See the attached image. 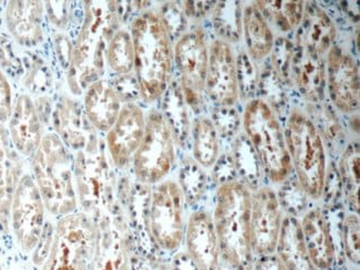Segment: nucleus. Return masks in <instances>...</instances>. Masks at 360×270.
<instances>
[{
    "label": "nucleus",
    "mask_w": 360,
    "mask_h": 270,
    "mask_svg": "<svg viewBox=\"0 0 360 270\" xmlns=\"http://www.w3.org/2000/svg\"><path fill=\"white\" fill-rule=\"evenodd\" d=\"M134 68L138 89L148 103L165 94L172 73L170 37L163 20L153 11H144L132 21Z\"/></svg>",
    "instance_id": "1"
},
{
    "label": "nucleus",
    "mask_w": 360,
    "mask_h": 270,
    "mask_svg": "<svg viewBox=\"0 0 360 270\" xmlns=\"http://www.w3.org/2000/svg\"><path fill=\"white\" fill-rule=\"evenodd\" d=\"M251 212L252 193L245 184L234 179L221 184L213 223L221 257L235 270L253 268Z\"/></svg>",
    "instance_id": "2"
},
{
    "label": "nucleus",
    "mask_w": 360,
    "mask_h": 270,
    "mask_svg": "<svg viewBox=\"0 0 360 270\" xmlns=\"http://www.w3.org/2000/svg\"><path fill=\"white\" fill-rule=\"evenodd\" d=\"M32 171L46 210L55 216L69 215L77 210L73 181L75 164L67 146L57 134L48 133L32 156Z\"/></svg>",
    "instance_id": "3"
},
{
    "label": "nucleus",
    "mask_w": 360,
    "mask_h": 270,
    "mask_svg": "<svg viewBox=\"0 0 360 270\" xmlns=\"http://www.w3.org/2000/svg\"><path fill=\"white\" fill-rule=\"evenodd\" d=\"M244 127L265 174L273 183H284L292 162L282 127L266 102L254 100L248 104Z\"/></svg>",
    "instance_id": "4"
},
{
    "label": "nucleus",
    "mask_w": 360,
    "mask_h": 270,
    "mask_svg": "<svg viewBox=\"0 0 360 270\" xmlns=\"http://www.w3.org/2000/svg\"><path fill=\"white\" fill-rule=\"evenodd\" d=\"M288 148L302 191L314 200L321 198L327 176L324 143L315 124L300 112L288 121Z\"/></svg>",
    "instance_id": "5"
},
{
    "label": "nucleus",
    "mask_w": 360,
    "mask_h": 270,
    "mask_svg": "<svg viewBox=\"0 0 360 270\" xmlns=\"http://www.w3.org/2000/svg\"><path fill=\"white\" fill-rule=\"evenodd\" d=\"M97 245V224L84 213L58 221L53 244L41 270H92Z\"/></svg>",
    "instance_id": "6"
},
{
    "label": "nucleus",
    "mask_w": 360,
    "mask_h": 270,
    "mask_svg": "<svg viewBox=\"0 0 360 270\" xmlns=\"http://www.w3.org/2000/svg\"><path fill=\"white\" fill-rule=\"evenodd\" d=\"M175 163L174 134L167 117L150 112L141 144L132 160L134 175L144 185H157L170 174Z\"/></svg>",
    "instance_id": "7"
},
{
    "label": "nucleus",
    "mask_w": 360,
    "mask_h": 270,
    "mask_svg": "<svg viewBox=\"0 0 360 270\" xmlns=\"http://www.w3.org/2000/svg\"><path fill=\"white\" fill-rule=\"evenodd\" d=\"M148 226L155 246L163 252L180 248L186 235L184 198L178 183L165 181L150 193Z\"/></svg>",
    "instance_id": "8"
},
{
    "label": "nucleus",
    "mask_w": 360,
    "mask_h": 270,
    "mask_svg": "<svg viewBox=\"0 0 360 270\" xmlns=\"http://www.w3.org/2000/svg\"><path fill=\"white\" fill-rule=\"evenodd\" d=\"M75 179L84 213L98 223L110 214L112 204V179L105 154L98 148L79 151L75 161Z\"/></svg>",
    "instance_id": "9"
},
{
    "label": "nucleus",
    "mask_w": 360,
    "mask_h": 270,
    "mask_svg": "<svg viewBox=\"0 0 360 270\" xmlns=\"http://www.w3.org/2000/svg\"><path fill=\"white\" fill-rule=\"evenodd\" d=\"M46 206L34 177L25 174L13 193L11 208V226L20 250L34 252L45 231Z\"/></svg>",
    "instance_id": "10"
},
{
    "label": "nucleus",
    "mask_w": 360,
    "mask_h": 270,
    "mask_svg": "<svg viewBox=\"0 0 360 270\" xmlns=\"http://www.w3.org/2000/svg\"><path fill=\"white\" fill-rule=\"evenodd\" d=\"M282 223V208L274 191L261 187L252 193L251 237L255 257L276 252Z\"/></svg>",
    "instance_id": "11"
},
{
    "label": "nucleus",
    "mask_w": 360,
    "mask_h": 270,
    "mask_svg": "<svg viewBox=\"0 0 360 270\" xmlns=\"http://www.w3.org/2000/svg\"><path fill=\"white\" fill-rule=\"evenodd\" d=\"M175 61L182 76L186 100L195 104L205 88L209 65V51L201 29H193L181 37L175 44Z\"/></svg>",
    "instance_id": "12"
},
{
    "label": "nucleus",
    "mask_w": 360,
    "mask_h": 270,
    "mask_svg": "<svg viewBox=\"0 0 360 270\" xmlns=\"http://www.w3.org/2000/svg\"><path fill=\"white\" fill-rule=\"evenodd\" d=\"M146 131V117L138 104L127 103L108 131L107 148L117 169H124L132 163Z\"/></svg>",
    "instance_id": "13"
},
{
    "label": "nucleus",
    "mask_w": 360,
    "mask_h": 270,
    "mask_svg": "<svg viewBox=\"0 0 360 270\" xmlns=\"http://www.w3.org/2000/svg\"><path fill=\"white\" fill-rule=\"evenodd\" d=\"M205 86L212 99L222 105H232L238 96V73L230 44L217 40L209 52Z\"/></svg>",
    "instance_id": "14"
},
{
    "label": "nucleus",
    "mask_w": 360,
    "mask_h": 270,
    "mask_svg": "<svg viewBox=\"0 0 360 270\" xmlns=\"http://www.w3.org/2000/svg\"><path fill=\"white\" fill-rule=\"evenodd\" d=\"M184 239L186 254L198 270H217L222 257L214 223L209 213L198 211L190 216Z\"/></svg>",
    "instance_id": "15"
},
{
    "label": "nucleus",
    "mask_w": 360,
    "mask_h": 270,
    "mask_svg": "<svg viewBox=\"0 0 360 270\" xmlns=\"http://www.w3.org/2000/svg\"><path fill=\"white\" fill-rule=\"evenodd\" d=\"M328 86L338 109L352 112L359 107V76L355 61L340 48L328 53Z\"/></svg>",
    "instance_id": "16"
},
{
    "label": "nucleus",
    "mask_w": 360,
    "mask_h": 270,
    "mask_svg": "<svg viewBox=\"0 0 360 270\" xmlns=\"http://www.w3.org/2000/svg\"><path fill=\"white\" fill-rule=\"evenodd\" d=\"M97 224V245L92 270H131L130 247L121 224L110 214Z\"/></svg>",
    "instance_id": "17"
},
{
    "label": "nucleus",
    "mask_w": 360,
    "mask_h": 270,
    "mask_svg": "<svg viewBox=\"0 0 360 270\" xmlns=\"http://www.w3.org/2000/svg\"><path fill=\"white\" fill-rule=\"evenodd\" d=\"M9 136L17 151L32 158L41 143L42 123L30 96L21 94L9 117Z\"/></svg>",
    "instance_id": "18"
},
{
    "label": "nucleus",
    "mask_w": 360,
    "mask_h": 270,
    "mask_svg": "<svg viewBox=\"0 0 360 270\" xmlns=\"http://www.w3.org/2000/svg\"><path fill=\"white\" fill-rule=\"evenodd\" d=\"M9 32L24 47H36L44 40V5L41 1H11L6 8Z\"/></svg>",
    "instance_id": "19"
},
{
    "label": "nucleus",
    "mask_w": 360,
    "mask_h": 270,
    "mask_svg": "<svg viewBox=\"0 0 360 270\" xmlns=\"http://www.w3.org/2000/svg\"><path fill=\"white\" fill-rule=\"evenodd\" d=\"M304 245L311 262L319 270H332L336 262L334 242L325 216L314 208L300 223Z\"/></svg>",
    "instance_id": "20"
},
{
    "label": "nucleus",
    "mask_w": 360,
    "mask_h": 270,
    "mask_svg": "<svg viewBox=\"0 0 360 270\" xmlns=\"http://www.w3.org/2000/svg\"><path fill=\"white\" fill-rule=\"evenodd\" d=\"M84 108L92 127L108 132L120 115V96L108 81H94L86 89Z\"/></svg>",
    "instance_id": "21"
},
{
    "label": "nucleus",
    "mask_w": 360,
    "mask_h": 270,
    "mask_svg": "<svg viewBox=\"0 0 360 270\" xmlns=\"http://www.w3.org/2000/svg\"><path fill=\"white\" fill-rule=\"evenodd\" d=\"M276 252L286 270H319L306 250L300 223L292 216L283 219Z\"/></svg>",
    "instance_id": "22"
},
{
    "label": "nucleus",
    "mask_w": 360,
    "mask_h": 270,
    "mask_svg": "<svg viewBox=\"0 0 360 270\" xmlns=\"http://www.w3.org/2000/svg\"><path fill=\"white\" fill-rule=\"evenodd\" d=\"M55 122L57 135L65 146L78 151L98 148L96 139L88 136V131L84 129L80 112L70 100H63L59 103Z\"/></svg>",
    "instance_id": "23"
},
{
    "label": "nucleus",
    "mask_w": 360,
    "mask_h": 270,
    "mask_svg": "<svg viewBox=\"0 0 360 270\" xmlns=\"http://www.w3.org/2000/svg\"><path fill=\"white\" fill-rule=\"evenodd\" d=\"M292 72L303 94L319 99L324 84V65L319 55L304 46L296 48L292 53Z\"/></svg>",
    "instance_id": "24"
},
{
    "label": "nucleus",
    "mask_w": 360,
    "mask_h": 270,
    "mask_svg": "<svg viewBox=\"0 0 360 270\" xmlns=\"http://www.w3.org/2000/svg\"><path fill=\"white\" fill-rule=\"evenodd\" d=\"M304 47L321 56L330 47L336 36L334 24L324 11L316 6H308L305 11Z\"/></svg>",
    "instance_id": "25"
},
{
    "label": "nucleus",
    "mask_w": 360,
    "mask_h": 270,
    "mask_svg": "<svg viewBox=\"0 0 360 270\" xmlns=\"http://www.w3.org/2000/svg\"><path fill=\"white\" fill-rule=\"evenodd\" d=\"M246 44L252 57L263 59L273 49L274 38L266 19L256 6H248L243 13Z\"/></svg>",
    "instance_id": "26"
},
{
    "label": "nucleus",
    "mask_w": 360,
    "mask_h": 270,
    "mask_svg": "<svg viewBox=\"0 0 360 270\" xmlns=\"http://www.w3.org/2000/svg\"><path fill=\"white\" fill-rule=\"evenodd\" d=\"M194 161L201 167H213L219 158V138L211 120L201 117L193 127Z\"/></svg>",
    "instance_id": "27"
},
{
    "label": "nucleus",
    "mask_w": 360,
    "mask_h": 270,
    "mask_svg": "<svg viewBox=\"0 0 360 270\" xmlns=\"http://www.w3.org/2000/svg\"><path fill=\"white\" fill-rule=\"evenodd\" d=\"M340 179L347 200L356 212H359L360 167L357 143L348 146L340 162Z\"/></svg>",
    "instance_id": "28"
},
{
    "label": "nucleus",
    "mask_w": 360,
    "mask_h": 270,
    "mask_svg": "<svg viewBox=\"0 0 360 270\" xmlns=\"http://www.w3.org/2000/svg\"><path fill=\"white\" fill-rule=\"evenodd\" d=\"M256 7L282 32H288L303 19V1H259Z\"/></svg>",
    "instance_id": "29"
},
{
    "label": "nucleus",
    "mask_w": 360,
    "mask_h": 270,
    "mask_svg": "<svg viewBox=\"0 0 360 270\" xmlns=\"http://www.w3.org/2000/svg\"><path fill=\"white\" fill-rule=\"evenodd\" d=\"M110 69L119 75H128L134 68L132 37L127 30H119L110 39L107 48Z\"/></svg>",
    "instance_id": "30"
},
{
    "label": "nucleus",
    "mask_w": 360,
    "mask_h": 270,
    "mask_svg": "<svg viewBox=\"0 0 360 270\" xmlns=\"http://www.w3.org/2000/svg\"><path fill=\"white\" fill-rule=\"evenodd\" d=\"M179 186L186 202L193 204L201 198L205 187V175L202 171V167L195 161L186 160L182 164Z\"/></svg>",
    "instance_id": "31"
},
{
    "label": "nucleus",
    "mask_w": 360,
    "mask_h": 270,
    "mask_svg": "<svg viewBox=\"0 0 360 270\" xmlns=\"http://www.w3.org/2000/svg\"><path fill=\"white\" fill-rule=\"evenodd\" d=\"M342 231L345 254L352 265L358 266L360 262L359 216L355 213L346 216Z\"/></svg>",
    "instance_id": "32"
},
{
    "label": "nucleus",
    "mask_w": 360,
    "mask_h": 270,
    "mask_svg": "<svg viewBox=\"0 0 360 270\" xmlns=\"http://www.w3.org/2000/svg\"><path fill=\"white\" fill-rule=\"evenodd\" d=\"M13 94L8 79L0 69V123L8 121L13 112Z\"/></svg>",
    "instance_id": "33"
},
{
    "label": "nucleus",
    "mask_w": 360,
    "mask_h": 270,
    "mask_svg": "<svg viewBox=\"0 0 360 270\" xmlns=\"http://www.w3.org/2000/svg\"><path fill=\"white\" fill-rule=\"evenodd\" d=\"M18 160L9 146L8 133L0 123V174L5 173Z\"/></svg>",
    "instance_id": "34"
},
{
    "label": "nucleus",
    "mask_w": 360,
    "mask_h": 270,
    "mask_svg": "<svg viewBox=\"0 0 360 270\" xmlns=\"http://www.w3.org/2000/svg\"><path fill=\"white\" fill-rule=\"evenodd\" d=\"M252 270H286L276 252L254 258Z\"/></svg>",
    "instance_id": "35"
},
{
    "label": "nucleus",
    "mask_w": 360,
    "mask_h": 270,
    "mask_svg": "<svg viewBox=\"0 0 360 270\" xmlns=\"http://www.w3.org/2000/svg\"><path fill=\"white\" fill-rule=\"evenodd\" d=\"M170 270H198L186 252H181L173 258Z\"/></svg>",
    "instance_id": "36"
},
{
    "label": "nucleus",
    "mask_w": 360,
    "mask_h": 270,
    "mask_svg": "<svg viewBox=\"0 0 360 270\" xmlns=\"http://www.w3.org/2000/svg\"><path fill=\"white\" fill-rule=\"evenodd\" d=\"M217 270H235L234 268L231 267L229 264H226V262H221V264H219V268H217Z\"/></svg>",
    "instance_id": "37"
},
{
    "label": "nucleus",
    "mask_w": 360,
    "mask_h": 270,
    "mask_svg": "<svg viewBox=\"0 0 360 270\" xmlns=\"http://www.w3.org/2000/svg\"><path fill=\"white\" fill-rule=\"evenodd\" d=\"M0 270H4L3 260H1V256H0Z\"/></svg>",
    "instance_id": "38"
}]
</instances>
